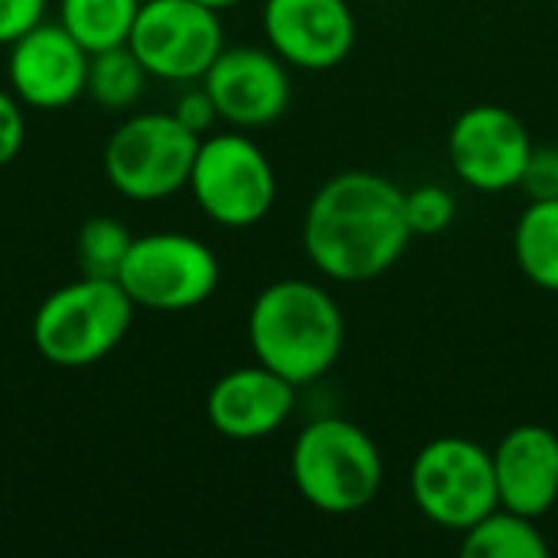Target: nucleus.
Masks as SVG:
<instances>
[{
	"instance_id": "obj_1",
	"label": "nucleus",
	"mask_w": 558,
	"mask_h": 558,
	"mask_svg": "<svg viewBox=\"0 0 558 558\" xmlns=\"http://www.w3.org/2000/svg\"><path fill=\"white\" fill-rule=\"evenodd\" d=\"M301 242L324 278L340 284L376 281L412 242L405 190L373 170H343L311 196Z\"/></svg>"
},
{
	"instance_id": "obj_2",
	"label": "nucleus",
	"mask_w": 558,
	"mask_h": 558,
	"mask_svg": "<svg viewBox=\"0 0 558 558\" xmlns=\"http://www.w3.org/2000/svg\"><path fill=\"white\" fill-rule=\"evenodd\" d=\"M245 337L255 363L301 389L333 369L343 353L347 324L327 288L307 278H281L255 294Z\"/></svg>"
},
{
	"instance_id": "obj_3",
	"label": "nucleus",
	"mask_w": 558,
	"mask_h": 558,
	"mask_svg": "<svg viewBox=\"0 0 558 558\" xmlns=\"http://www.w3.org/2000/svg\"><path fill=\"white\" fill-rule=\"evenodd\" d=\"M291 481L317 513L350 517L379 497L386 461L366 428L340 415H324L298 432L291 445Z\"/></svg>"
},
{
	"instance_id": "obj_4",
	"label": "nucleus",
	"mask_w": 558,
	"mask_h": 558,
	"mask_svg": "<svg viewBox=\"0 0 558 558\" xmlns=\"http://www.w3.org/2000/svg\"><path fill=\"white\" fill-rule=\"evenodd\" d=\"M134 301L118 278L78 275L49 291L33 314L36 353L62 369L95 366L111 356L134 324Z\"/></svg>"
},
{
	"instance_id": "obj_5",
	"label": "nucleus",
	"mask_w": 558,
	"mask_h": 558,
	"mask_svg": "<svg viewBox=\"0 0 558 558\" xmlns=\"http://www.w3.org/2000/svg\"><path fill=\"white\" fill-rule=\"evenodd\" d=\"M409 494L428 523L464 533L500 507L494 451L461 435L432 438L412 458Z\"/></svg>"
},
{
	"instance_id": "obj_6",
	"label": "nucleus",
	"mask_w": 558,
	"mask_h": 558,
	"mask_svg": "<svg viewBox=\"0 0 558 558\" xmlns=\"http://www.w3.org/2000/svg\"><path fill=\"white\" fill-rule=\"evenodd\" d=\"M186 190L216 226L252 229L271 213L278 177L268 154L245 131L232 128L199 141Z\"/></svg>"
},
{
	"instance_id": "obj_7",
	"label": "nucleus",
	"mask_w": 558,
	"mask_h": 558,
	"mask_svg": "<svg viewBox=\"0 0 558 558\" xmlns=\"http://www.w3.org/2000/svg\"><path fill=\"white\" fill-rule=\"evenodd\" d=\"M199 141L203 137L183 128L173 111L134 114L105 141L101 167L124 199L160 203L190 183Z\"/></svg>"
},
{
	"instance_id": "obj_8",
	"label": "nucleus",
	"mask_w": 558,
	"mask_h": 558,
	"mask_svg": "<svg viewBox=\"0 0 558 558\" xmlns=\"http://www.w3.org/2000/svg\"><path fill=\"white\" fill-rule=\"evenodd\" d=\"M222 268L216 252L186 232H147L134 235L118 284L134 307L157 314H183L203 307L219 288Z\"/></svg>"
},
{
	"instance_id": "obj_9",
	"label": "nucleus",
	"mask_w": 558,
	"mask_h": 558,
	"mask_svg": "<svg viewBox=\"0 0 558 558\" xmlns=\"http://www.w3.org/2000/svg\"><path fill=\"white\" fill-rule=\"evenodd\" d=\"M128 46L150 78L186 85L226 49V29L219 10L196 0H141Z\"/></svg>"
},
{
	"instance_id": "obj_10",
	"label": "nucleus",
	"mask_w": 558,
	"mask_h": 558,
	"mask_svg": "<svg viewBox=\"0 0 558 558\" xmlns=\"http://www.w3.org/2000/svg\"><path fill=\"white\" fill-rule=\"evenodd\" d=\"M533 137L520 114L504 105H474L448 131V157L458 180L477 193H507L520 186L533 154Z\"/></svg>"
},
{
	"instance_id": "obj_11",
	"label": "nucleus",
	"mask_w": 558,
	"mask_h": 558,
	"mask_svg": "<svg viewBox=\"0 0 558 558\" xmlns=\"http://www.w3.org/2000/svg\"><path fill=\"white\" fill-rule=\"evenodd\" d=\"M199 85L209 92L219 121L239 131L268 128L291 105L288 62L262 46H226Z\"/></svg>"
},
{
	"instance_id": "obj_12",
	"label": "nucleus",
	"mask_w": 558,
	"mask_h": 558,
	"mask_svg": "<svg viewBox=\"0 0 558 558\" xmlns=\"http://www.w3.org/2000/svg\"><path fill=\"white\" fill-rule=\"evenodd\" d=\"M262 33L288 69L327 72L350 59L356 13L350 0H265Z\"/></svg>"
},
{
	"instance_id": "obj_13",
	"label": "nucleus",
	"mask_w": 558,
	"mask_h": 558,
	"mask_svg": "<svg viewBox=\"0 0 558 558\" xmlns=\"http://www.w3.org/2000/svg\"><path fill=\"white\" fill-rule=\"evenodd\" d=\"M88 59L92 52L59 20H43L10 43L7 85L26 108L59 111L85 95Z\"/></svg>"
},
{
	"instance_id": "obj_14",
	"label": "nucleus",
	"mask_w": 558,
	"mask_h": 558,
	"mask_svg": "<svg viewBox=\"0 0 558 558\" xmlns=\"http://www.w3.org/2000/svg\"><path fill=\"white\" fill-rule=\"evenodd\" d=\"M298 386L275 369L252 363L219 376L206 396V418L229 441H262L294 415Z\"/></svg>"
},
{
	"instance_id": "obj_15",
	"label": "nucleus",
	"mask_w": 558,
	"mask_h": 558,
	"mask_svg": "<svg viewBox=\"0 0 558 558\" xmlns=\"http://www.w3.org/2000/svg\"><path fill=\"white\" fill-rule=\"evenodd\" d=\"M500 507L543 520L558 507V435L546 425H517L494 448Z\"/></svg>"
},
{
	"instance_id": "obj_16",
	"label": "nucleus",
	"mask_w": 558,
	"mask_h": 558,
	"mask_svg": "<svg viewBox=\"0 0 558 558\" xmlns=\"http://www.w3.org/2000/svg\"><path fill=\"white\" fill-rule=\"evenodd\" d=\"M513 255L530 284L558 294V196L526 203L513 229Z\"/></svg>"
},
{
	"instance_id": "obj_17",
	"label": "nucleus",
	"mask_w": 558,
	"mask_h": 558,
	"mask_svg": "<svg viewBox=\"0 0 558 558\" xmlns=\"http://www.w3.org/2000/svg\"><path fill=\"white\" fill-rule=\"evenodd\" d=\"M464 558H546L549 543L533 517L497 507L461 533Z\"/></svg>"
},
{
	"instance_id": "obj_18",
	"label": "nucleus",
	"mask_w": 558,
	"mask_h": 558,
	"mask_svg": "<svg viewBox=\"0 0 558 558\" xmlns=\"http://www.w3.org/2000/svg\"><path fill=\"white\" fill-rule=\"evenodd\" d=\"M141 0H59V23L88 49H114L124 46Z\"/></svg>"
},
{
	"instance_id": "obj_19",
	"label": "nucleus",
	"mask_w": 558,
	"mask_h": 558,
	"mask_svg": "<svg viewBox=\"0 0 558 558\" xmlns=\"http://www.w3.org/2000/svg\"><path fill=\"white\" fill-rule=\"evenodd\" d=\"M147 69L141 65V59L131 52V46H114V49H101L92 52L88 59V82H85V95L108 108V111H128L147 85Z\"/></svg>"
},
{
	"instance_id": "obj_20",
	"label": "nucleus",
	"mask_w": 558,
	"mask_h": 558,
	"mask_svg": "<svg viewBox=\"0 0 558 558\" xmlns=\"http://www.w3.org/2000/svg\"><path fill=\"white\" fill-rule=\"evenodd\" d=\"M131 242H134V235L121 219L92 216V219L82 222V229L75 235V262H78L82 275L118 278Z\"/></svg>"
},
{
	"instance_id": "obj_21",
	"label": "nucleus",
	"mask_w": 558,
	"mask_h": 558,
	"mask_svg": "<svg viewBox=\"0 0 558 558\" xmlns=\"http://www.w3.org/2000/svg\"><path fill=\"white\" fill-rule=\"evenodd\" d=\"M458 216V199L441 183H422L405 190V219L412 235H438Z\"/></svg>"
},
{
	"instance_id": "obj_22",
	"label": "nucleus",
	"mask_w": 558,
	"mask_h": 558,
	"mask_svg": "<svg viewBox=\"0 0 558 558\" xmlns=\"http://www.w3.org/2000/svg\"><path fill=\"white\" fill-rule=\"evenodd\" d=\"M23 101L7 88H0V167L13 163L16 154L26 144V114H23Z\"/></svg>"
},
{
	"instance_id": "obj_23",
	"label": "nucleus",
	"mask_w": 558,
	"mask_h": 558,
	"mask_svg": "<svg viewBox=\"0 0 558 558\" xmlns=\"http://www.w3.org/2000/svg\"><path fill=\"white\" fill-rule=\"evenodd\" d=\"M520 190H526L530 199H549L558 196V150L556 147H533L530 163L523 170Z\"/></svg>"
},
{
	"instance_id": "obj_24",
	"label": "nucleus",
	"mask_w": 558,
	"mask_h": 558,
	"mask_svg": "<svg viewBox=\"0 0 558 558\" xmlns=\"http://www.w3.org/2000/svg\"><path fill=\"white\" fill-rule=\"evenodd\" d=\"M49 0H0V46L16 43L26 29L43 23Z\"/></svg>"
},
{
	"instance_id": "obj_25",
	"label": "nucleus",
	"mask_w": 558,
	"mask_h": 558,
	"mask_svg": "<svg viewBox=\"0 0 558 558\" xmlns=\"http://www.w3.org/2000/svg\"><path fill=\"white\" fill-rule=\"evenodd\" d=\"M173 114H177V121H180L183 128H190L196 137H206V134L213 131V124L219 121L216 105H213V98H209V92H206L203 85H199V88H186V92L177 98Z\"/></svg>"
},
{
	"instance_id": "obj_26",
	"label": "nucleus",
	"mask_w": 558,
	"mask_h": 558,
	"mask_svg": "<svg viewBox=\"0 0 558 558\" xmlns=\"http://www.w3.org/2000/svg\"><path fill=\"white\" fill-rule=\"evenodd\" d=\"M196 3H203V7H209V10H232L235 3H242V0H196Z\"/></svg>"
}]
</instances>
